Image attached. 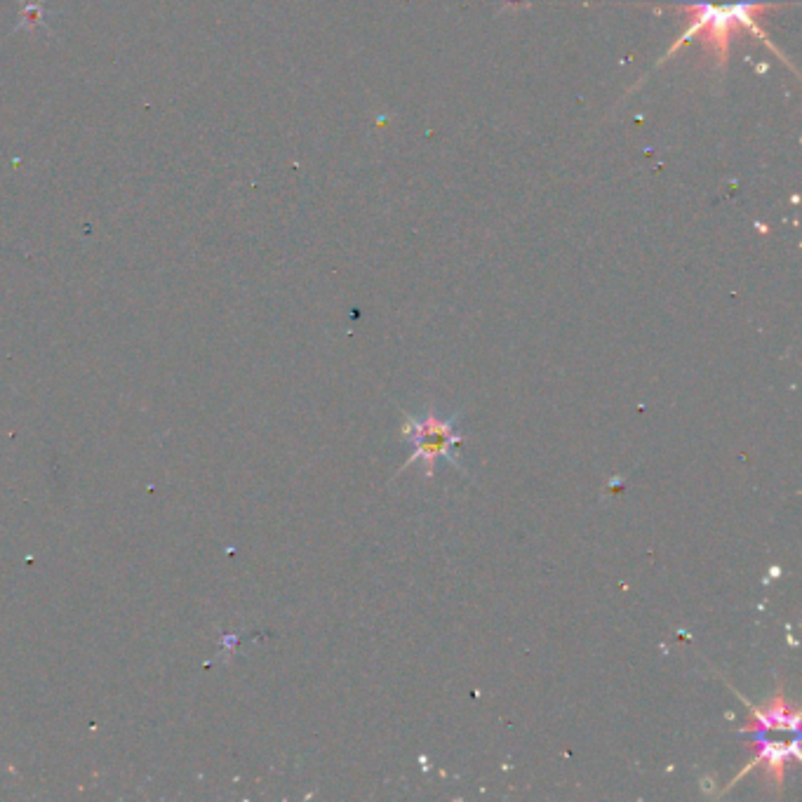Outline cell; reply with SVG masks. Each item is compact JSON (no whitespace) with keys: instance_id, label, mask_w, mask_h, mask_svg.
<instances>
[{"instance_id":"1","label":"cell","mask_w":802,"mask_h":802,"mask_svg":"<svg viewBox=\"0 0 802 802\" xmlns=\"http://www.w3.org/2000/svg\"><path fill=\"white\" fill-rule=\"evenodd\" d=\"M777 5L781 3H772V0H737V3H706V0H694V3L671 5L673 10L685 12L687 26L678 36V40L668 48L666 55L659 59L657 66L664 64L668 57H673L680 48H685L692 38H699L701 45H704L706 55H711L713 62L718 64L720 69H725L727 59H730V48L734 38H737L741 31L751 33L753 38L765 43L774 55L781 57L788 64V59L781 55L777 45L772 43L770 33L760 26V19H763L770 10L777 8Z\"/></svg>"},{"instance_id":"2","label":"cell","mask_w":802,"mask_h":802,"mask_svg":"<svg viewBox=\"0 0 802 802\" xmlns=\"http://www.w3.org/2000/svg\"><path fill=\"white\" fill-rule=\"evenodd\" d=\"M459 414L454 417H438L436 412L429 410L424 417H414V414H405V426H403V436L412 440L414 454L407 457L405 466L400 471L410 469V466L421 461V469L429 478H433L436 473V461L447 459L452 466H457L459 471H464V466L459 464L457 457H454V450L464 445V436H459L454 431V424H457Z\"/></svg>"},{"instance_id":"3","label":"cell","mask_w":802,"mask_h":802,"mask_svg":"<svg viewBox=\"0 0 802 802\" xmlns=\"http://www.w3.org/2000/svg\"><path fill=\"white\" fill-rule=\"evenodd\" d=\"M680 3H694V0H671L668 5H680ZM772 3H777V0H772Z\"/></svg>"}]
</instances>
